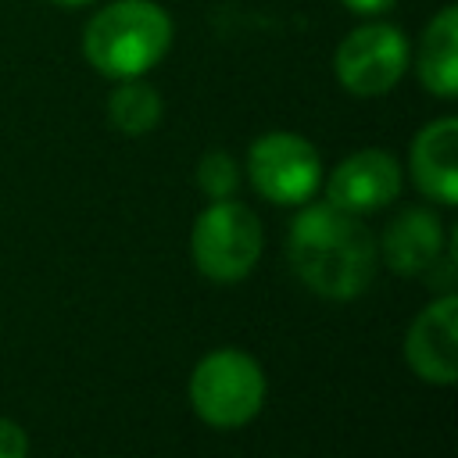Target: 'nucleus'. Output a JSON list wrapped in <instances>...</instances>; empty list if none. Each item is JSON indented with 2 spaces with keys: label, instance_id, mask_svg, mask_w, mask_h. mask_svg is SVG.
Returning a JSON list of instances; mask_svg holds the SVG:
<instances>
[{
  "label": "nucleus",
  "instance_id": "12",
  "mask_svg": "<svg viewBox=\"0 0 458 458\" xmlns=\"http://www.w3.org/2000/svg\"><path fill=\"white\" fill-rule=\"evenodd\" d=\"M107 118L118 132L143 136L161 122V93L150 82H143V75L118 79V86L107 97Z\"/></svg>",
  "mask_w": 458,
  "mask_h": 458
},
{
  "label": "nucleus",
  "instance_id": "13",
  "mask_svg": "<svg viewBox=\"0 0 458 458\" xmlns=\"http://www.w3.org/2000/svg\"><path fill=\"white\" fill-rule=\"evenodd\" d=\"M197 186H200L211 200L233 197L236 186H240V165L233 161V154H225V150L204 154L200 165H197Z\"/></svg>",
  "mask_w": 458,
  "mask_h": 458
},
{
  "label": "nucleus",
  "instance_id": "7",
  "mask_svg": "<svg viewBox=\"0 0 458 458\" xmlns=\"http://www.w3.org/2000/svg\"><path fill=\"white\" fill-rule=\"evenodd\" d=\"M408 365L419 379L451 386L458 379V301L454 293H444L429 308L419 311V318L408 329L404 344Z\"/></svg>",
  "mask_w": 458,
  "mask_h": 458
},
{
  "label": "nucleus",
  "instance_id": "15",
  "mask_svg": "<svg viewBox=\"0 0 458 458\" xmlns=\"http://www.w3.org/2000/svg\"><path fill=\"white\" fill-rule=\"evenodd\" d=\"M347 11H354V14H365V18H372V14H383V11H390L394 7V0H340Z\"/></svg>",
  "mask_w": 458,
  "mask_h": 458
},
{
  "label": "nucleus",
  "instance_id": "4",
  "mask_svg": "<svg viewBox=\"0 0 458 458\" xmlns=\"http://www.w3.org/2000/svg\"><path fill=\"white\" fill-rule=\"evenodd\" d=\"M190 254L200 276L215 283L243 279L261 258V222L240 200H215L197 215L190 233Z\"/></svg>",
  "mask_w": 458,
  "mask_h": 458
},
{
  "label": "nucleus",
  "instance_id": "3",
  "mask_svg": "<svg viewBox=\"0 0 458 458\" xmlns=\"http://www.w3.org/2000/svg\"><path fill=\"white\" fill-rule=\"evenodd\" d=\"M190 404L215 429L250 422L265 404V372L243 351H211L190 376Z\"/></svg>",
  "mask_w": 458,
  "mask_h": 458
},
{
  "label": "nucleus",
  "instance_id": "9",
  "mask_svg": "<svg viewBox=\"0 0 458 458\" xmlns=\"http://www.w3.org/2000/svg\"><path fill=\"white\" fill-rule=\"evenodd\" d=\"M458 118H437L419 129L411 143V179L415 186L437 200V204H454L458 200Z\"/></svg>",
  "mask_w": 458,
  "mask_h": 458
},
{
  "label": "nucleus",
  "instance_id": "8",
  "mask_svg": "<svg viewBox=\"0 0 458 458\" xmlns=\"http://www.w3.org/2000/svg\"><path fill=\"white\" fill-rule=\"evenodd\" d=\"M401 193V168L394 161V154L386 150H358L347 161H340L326 182V197L329 204L344 208V211H379L386 208L394 197Z\"/></svg>",
  "mask_w": 458,
  "mask_h": 458
},
{
  "label": "nucleus",
  "instance_id": "11",
  "mask_svg": "<svg viewBox=\"0 0 458 458\" xmlns=\"http://www.w3.org/2000/svg\"><path fill=\"white\" fill-rule=\"evenodd\" d=\"M415 72L422 89H429L440 100H451L458 93V7L447 4L433 21L422 29Z\"/></svg>",
  "mask_w": 458,
  "mask_h": 458
},
{
  "label": "nucleus",
  "instance_id": "1",
  "mask_svg": "<svg viewBox=\"0 0 458 458\" xmlns=\"http://www.w3.org/2000/svg\"><path fill=\"white\" fill-rule=\"evenodd\" d=\"M290 265L308 290L329 301L358 297L376 272V243L354 211L308 204L290 225Z\"/></svg>",
  "mask_w": 458,
  "mask_h": 458
},
{
  "label": "nucleus",
  "instance_id": "14",
  "mask_svg": "<svg viewBox=\"0 0 458 458\" xmlns=\"http://www.w3.org/2000/svg\"><path fill=\"white\" fill-rule=\"evenodd\" d=\"M29 454V437L18 422L0 419V458H25Z\"/></svg>",
  "mask_w": 458,
  "mask_h": 458
},
{
  "label": "nucleus",
  "instance_id": "5",
  "mask_svg": "<svg viewBox=\"0 0 458 458\" xmlns=\"http://www.w3.org/2000/svg\"><path fill=\"white\" fill-rule=\"evenodd\" d=\"M408 36L390 25V21H365L351 29L336 54H333V72L336 82L354 93V97H383L390 93L401 75L408 72Z\"/></svg>",
  "mask_w": 458,
  "mask_h": 458
},
{
  "label": "nucleus",
  "instance_id": "10",
  "mask_svg": "<svg viewBox=\"0 0 458 458\" xmlns=\"http://www.w3.org/2000/svg\"><path fill=\"white\" fill-rule=\"evenodd\" d=\"M444 250V225L429 208L401 211L383 233V258L401 276H422Z\"/></svg>",
  "mask_w": 458,
  "mask_h": 458
},
{
  "label": "nucleus",
  "instance_id": "16",
  "mask_svg": "<svg viewBox=\"0 0 458 458\" xmlns=\"http://www.w3.org/2000/svg\"><path fill=\"white\" fill-rule=\"evenodd\" d=\"M50 4H61V7H82V4H93V0H50Z\"/></svg>",
  "mask_w": 458,
  "mask_h": 458
},
{
  "label": "nucleus",
  "instance_id": "6",
  "mask_svg": "<svg viewBox=\"0 0 458 458\" xmlns=\"http://www.w3.org/2000/svg\"><path fill=\"white\" fill-rule=\"evenodd\" d=\"M250 186L272 204H304L322 182L318 150L297 132H265L247 150Z\"/></svg>",
  "mask_w": 458,
  "mask_h": 458
},
{
  "label": "nucleus",
  "instance_id": "2",
  "mask_svg": "<svg viewBox=\"0 0 458 458\" xmlns=\"http://www.w3.org/2000/svg\"><path fill=\"white\" fill-rule=\"evenodd\" d=\"M172 47V18L154 0H114L82 29L86 61L107 79L150 72Z\"/></svg>",
  "mask_w": 458,
  "mask_h": 458
}]
</instances>
